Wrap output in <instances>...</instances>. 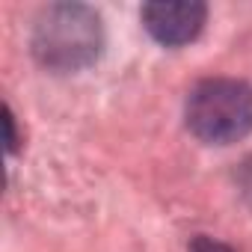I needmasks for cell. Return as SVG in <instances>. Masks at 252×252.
I'll list each match as a JSON object with an SVG mask.
<instances>
[{
  "label": "cell",
  "mask_w": 252,
  "mask_h": 252,
  "mask_svg": "<svg viewBox=\"0 0 252 252\" xmlns=\"http://www.w3.org/2000/svg\"><path fill=\"white\" fill-rule=\"evenodd\" d=\"M3 125H6V152L15 155L18 152V134H15V116H12L9 104L3 107Z\"/></svg>",
  "instance_id": "8992f818"
},
{
  "label": "cell",
  "mask_w": 252,
  "mask_h": 252,
  "mask_svg": "<svg viewBox=\"0 0 252 252\" xmlns=\"http://www.w3.org/2000/svg\"><path fill=\"white\" fill-rule=\"evenodd\" d=\"M187 131L208 146H231L252 134V86L234 77L199 80L184 101Z\"/></svg>",
  "instance_id": "7a4b0ae2"
},
{
  "label": "cell",
  "mask_w": 252,
  "mask_h": 252,
  "mask_svg": "<svg viewBox=\"0 0 252 252\" xmlns=\"http://www.w3.org/2000/svg\"><path fill=\"white\" fill-rule=\"evenodd\" d=\"M187 252H237V249H231L228 243H222V240H217V237L199 234V237H193V240H190Z\"/></svg>",
  "instance_id": "5b68a950"
},
{
  "label": "cell",
  "mask_w": 252,
  "mask_h": 252,
  "mask_svg": "<svg viewBox=\"0 0 252 252\" xmlns=\"http://www.w3.org/2000/svg\"><path fill=\"white\" fill-rule=\"evenodd\" d=\"M234 184H237V193H240L243 205L252 211V155L237 163V169H234Z\"/></svg>",
  "instance_id": "277c9868"
},
{
  "label": "cell",
  "mask_w": 252,
  "mask_h": 252,
  "mask_svg": "<svg viewBox=\"0 0 252 252\" xmlns=\"http://www.w3.org/2000/svg\"><path fill=\"white\" fill-rule=\"evenodd\" d=\"M143 27L146 33L163 45V48H181L190 45L193 39H199L205 21H208V6L199 0H158V3H146L140 9Z\"/></svg>",
  "instance_id": "3957f363"
},
{
  "label": "cell",
  "mask_w": 252,
  "mask_h": 252,
  "mask_svg": "<svg viewBox=\"0 0 252 252\" xmlns=\"http://www.w3.org/2000/svg\"><path fill=\"white\" fill-rule=\"evenodd\" d=\"M36 63L54 74H77L98 63L104 51V24L86 3H51L39 12L30 36Z\"/></svg>",
  "instance_id": "6da1fadb"
}]
</instances>
